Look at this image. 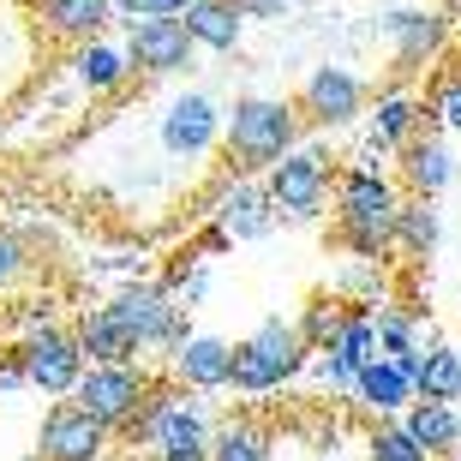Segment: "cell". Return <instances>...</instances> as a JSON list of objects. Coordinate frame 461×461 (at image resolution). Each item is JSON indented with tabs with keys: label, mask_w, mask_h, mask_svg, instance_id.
<instances>
[{
	"label": "cell",
	"mask_w": 461,
	"mask_h": 461,
	"mask_svg": "<svg viewBox=\"0 0 461 461\" xmlns=\"http://www.w3.org/2000/svg\"><path fill=\"white\" fill-rule=\"evenodd\" d=\"M402 174H408V192H420V198H438V192L456 180V156H449L444 138L420 132V138H408V144H402Z\"/></svg>",
	"instance_id": "44dd1931"
},
{
	"label": "cell",
	"mask_w": 461,
	"mask_h": 461,
	"mask_svg": "<svg viewBox=\"0 0 461 461\" xmlns=\"http://www.w3.org/2000/svg\"><path fill=\"white\" fill-rule=\"evenodd\" d=\"M377 342H384V354H413L420 348V318L408 306L377 300Z\"/></svg>",
	"instance_id": "f546056e"
},
{
	"label": "cell",
	"mask_w": 461,
	"mask_h": 461,
	"mask_svg": "<svg viewBox=\"0 0 461 461\" xmlns=\"http://www.w3.org/2000/svg\"><path fill=\"white\" fill-rule=\"evenodd\" d=\"M180 18H186V31L198 36V49H216V54H234L240 31H246V13H240L234 0H192Z\"/></svg>",
	"instance_id": "7402d4cb"
},
{
	"label": "cell",
	"mask_w": 461,
	"mask_h": 461,
	"mask_svg": "<svg viewBox=\"0 0 461 461\" xmlns=\"http://www.w3.org/2000/svg\"><path fill=\"white\" fill-rule=\"evenodd\" d=\"M36 276V258H31V240L18 234V228H0V294L24 288Z\"/></svg>",
	"instance_id": "4dcf8cb0"
},
{
	"label": "cell",
	"mask_w": 461,
	"mask_h": 461,
	"mask_svg": "<svg viewBox=\"0 0 461 461\" xmlns=\"http://www.w3.org/2000/svg\"><path fill=\"white\" fill-rule=\"evenodd\" d=\"M426 126H444V132H461V67L444 72L426 96Z\"/></svg>",
	"instance_id": "1f68e13d"
},
{
	"label": "cell",
	"mask_w": 461,
	"mask_h": 461,
	"mask_svg": "<svg viewBox=\"0 0 461 461\" xmlns=\"http://www.w3.org/2000/svg\"><path fill=\"white\" fill-rule=\"evenodd\" d=\"M186 6H192V0H168V13H186Z\"/></svg>",
	"instance_id": "f35d334b"
},
{
	"label": "cell",
	"mask_w": 461,
	"mask_h": 461,
	"mask_svg": "<svg viewBox=\"0 0 461 461\" xmlns=\"http://www.w3.org/2000/svg\"><path fill=\"white\" fill-rule=\"evenodd\" d=\"M132 438L162 461H210V438L216 426L204 420V402L186 384H156L144 413L132 420Z\"/></svg>",
	"instance_id": "7a4b0ae2"
},
{
	"label": "cell",
	"mask_w": 461,
	"mask_h": 461,
	"mask_svg": "<svg viewBox=\"0 0 461 461\" xmlns=\"http://www.w3.org/2000/svg\"><path fill=\"white\" fill-rule=\"evenodd\" d=\"M402 420L413 426V438H420L431 456H456L461 449V408L456 402H431V395H420Z\"/></svg>",
	"instance_id": "603a6c76"
},
{
	"label": "cell",
	"mask_w": 461,
	"mask_h": 461,
	"mask_svg": "<svg viewBox=\"0 0 461 461\" xmlns=\"http://www.w3.org/2000/svg\"><path fill=\"white\" fill-rule=\"evenodd\" d=\"M300 108H306V120L324 126V132L354 126V120L366 114V85H359L348 67H318L306 78V90H300Z\"/></svg>",
	"instance_id": "5bb4252c"
},
{
	"label": "cell",
	"mask_w": 461,
	"mask_h": 461,
	"mask_svg": "<svg viewBox=\"0 0 461 461\" xmlns=\"http://www.w3.org/2000/svg\"><path fill=\"white\" fill-rule=\"evenodd\" d=\"M210 461H270V431L258 420H222L210 438Z\"/></svg>",
	"instance_id": "d4e9b609"
},
{
	"label": "cell",
	"mask_w": 461,
	"mask_h": 461,
	"mask_svg": "<svg viewBox=\"0 0 461 461\" xmlns=\"http://www.w3.org/2000/svg\"><path fill=\"white\" fill-rule=\"evenodd\" d=\"M210 216L228 228L234 240H264L276 222H282V210H276V198H270V186L264 180H246V168L228 180L216 198H210Z\"/></svg>",
	"instance_id": "4fadbf2b"
},
{
	"label": "cell",
	"mask_w": 461,
	"mask_h": 461,
	"mask_svg": "<svg viewBox=\"0 0 461 461\" xmlns=\"http://www.w3.org/2000/svg\"><path fill=\"white\" fill-rule=\"evenodd\" d=\"M348 312H354V306H342V300H312V306L300 312V336L312 342V354H324V348L342 336Z\"/></svg>",
	"instance_id": "f1b7e54d"
},
{
	"label": "cell",
	"mask_w": 461,
	"mask_h": 461,
	"mask_svg": "<svg viewBox=\"0 0 461 461\" xmlns=\"http://www.w3.org/2000/svg\"><path fill=\"white\" fill-rule=\"evenodd\" d=\"M438 461H461V449H456V456H438Z\"/></svg>",
	"instance_id": "ab89813d"
},
{
	"label": "cell",
	"mask_w": 461,
	"mask_h": 461,
	"mask_svg": "<svg viewBox=\"0 0 461 461\" xmlns=\"http://www.w3.org/2000/svg\"><path fill=\"white\" fill-rule=\"evenodd\" d=\"M300 114L306 108L282 103V96H240L228 108V132H222L228 162L246 174H264L270 162H282L300 144Z\"/></svg>",
	"instance_id": "3957f363"
},
{
	"label": "cell",
	"mask_w": 461,
	"mask_h": 461,
	"mask_svg": "<svg viewBox=\"0 0 461 461\" xmlns=\"http://www.w3.org/2000/svg\"><path fill=\"white\" fill-rule=\"evenodd\" d=\"M72 330H78L90 366H114V359H138V354H144V342L126 330V318H120L114 306H85Z\"/></svg>",
	"instance_id": "e0dca14e"
},
{
	"label": "cell",
	"mask_w": 461,
	"mask_h": 461,
	"mask_svg": "<svg viewBox=\"0 0 461 461\" xmlns=\"http://www.w3.org/2000/svg\"><path fill=\"white\" fill-rule=\"evenodd\" d=\"M108 438H114V426H103V420L90 408H78V402H60V408H49V420H42L36 449H42V461H103Z\"/></svg>",
	"instance_id": "8fae6325"
},
{
	"label": "cell",
	"mask_w": 461,
	"mask_h": 461,
	"mask_svg": "<svg viewBox=\"0 0 461 461\" xmlns=\"http://www.w3.org/2000/svg\"><path fill=\"white\" fill-rule=\"evenodd\" d=\"M18 354H24L31 390H42V395H72V390H78V377L90 372V354H85V342H78V330H60V324L24 336Z\"/></svg>",
	"instance_id": "ba28073f"
},
{
	"label": "cell",
	"mask_w": 461,
	"mask_h": 461,
	"mask_svg": "<svg viewBox=\"0 0 461 461\" xmlns=\"http://www.w3.org/2000/svg\"><path fill=\"white\" fill-rule=\"evenodd\" d=\"M234 6L246 18H282V13H288V0H234Z\"/></svg>",
	"instance_id": "8d00e7d4"
},
{
	"label": "cell",
	"mask_w": 461,
	"mask_h": 461,
	"mask_svg": "<svg viewBox=\"0 0 461 461\" xmlns=\"http://www.w3.org/2000/svg\"><path fill=\"white\" fill-rule=\"evenodd\" d=\"M264 186H270L276 210L288 216V222H318L336 198V180H330V162L324 150H312V144H294L282 162L264 168Z\"/></svg>",
	"instance_id": "5b68a950"
},
{
	"label": "cell",
	"mask_w": 461,
	"mask_h": 461,
	"mask_svg": "<svg viewBox=\"0 0 461 461\" xmlns=\"http://www.w3.org/2000/svg\"><path fill=\"white\" fill-rule=\"evenodd\" d=\"M354 402H359L366 413H377V420H402V413L420 402V377H413L395 354H377L372 366H359Z\"/></svg>",
	"instance_id": "9a60e30c"
},
{
	"label": "cell",
	"mask_w": 461,
	"mask_h": 461,
	"mask_svg": "<svg viewBox=\"0 0 461 461\" xmlns=\"http://www.w3.org/2000/svg\"><path fill=\"white\" fill-rule=\"evenodd\" d=\"M324 354H336L342 366H372L377 354H384V342H377V300H359L354 312H348V324H342V336L324 348Z\"/></svg>",
	"instance_id": "cb8c5ba5"
},
{
	"label": "cell",
	"mask_w": 461,
	"mask_h": 461,
	"mask_svg": "<svg viewBox=\"0 0 461 461\" xmlns=\"http://www.w3.org/2000/svg\"><path fill=\"white\" fill-rule=\"evenodd\" d=\"M114 13L120 18H156V13H168V0H114Z\"/></svg>",
	"instance_id": "d590c367"
},
{
	"label": "cell",
	"mask_w": 461,
	"mask_h": 461,
	"mask_svg": "<svg viewBox=\"0 0 461 461\" xmlns=\"http://www.w3.org/2000/svg\"><path fill=\"white\" fill-rule=\"evenodd\" d=\"M0 390H31V372H24V354H0Z\"/></svg>",
	"instance_id": "e575fe53"
},
{
	"label": "cell",
	"mask_w": 461,
	"mask_h": 461,
	"mask_svg": "<svg viewBox=\"0 0 461 461\" xmlns=\"http://www.w3.org/2000/svg\"><path fill=\"white\" fill-rule=\"evenodd\" d=\"M384 36L395 42V72H420L444 54L449 18L438 6H390L384 13Z\"/></svg>",
	"instance_id": "7c38bea8"
},
{
	"label": "cell",
	"mask_w": 461,
	"mask_h": 461,
	"mask_svg": "<svg viewBox=\"0 0 461 461\" xmlns=\"http://www.w3.org/2000/svg\"><path fill=\"white\" fill-rule=\"evenodd\" d=\"M402 192L377 168H348L336 174V240L354 258H384L395 246V222H402Z\"/></svg>",
	"instance_id": "6da1fadb"
},
{
	"label": "cell",
	"mask_w": 461,
	"mask_h": 461,
	"mask_svg": "<svg viewBox=\"0 0 461 461\" xmlns=\"http://www.w3.org/2000/svg\"><path fill=\"white\" fill-rule=\"evenodd\" d=\"M420 395L461 402V348H426V359H420Z\"/></svg>",
	"instance_id": "83f0119b"
},
{
	"label": "cell",
	"mask_w": 461,
	"mask_h": 461,
	"mask_svg": "<svg viewBox=\"0 0 461 461\" xmlns=\"http://www.w3.org/2000/svg\"><path fill=\"white\" fill-rule=\"evenodd\" d=\"M306 359H312V342L300 336V324L270 318L246 342H234V390L240 395H270V390H282V384H294V377L306 372Z\"/></svg>",
	"instance_id": "277c9868"
},
{
	"label": "cell",
	"mask_w": 461,
	"mask_h": 461,
	"mask_svg": "<svg viewBox=\"0 0 461 461\" xmlns=\"http://www.w3.org/2000/svg\"><path fill=\"white\" fill-rule=\"evenodd\" d=\"M156 395V377L138 366V359H114V366H90L85 377H78V390H72V402L78 408H90L103 426L114 431H132V420L144 413V402Z\"/></svg>",
	"instance_id": "8992f818"
},
{
	"label": "cell",
	"mask_w": 461,
	"mask_h": 461,
	"mask_svg": "<svg viewBox=\"0 0 461 461\" xmlns=\"http://www.w3.org/2000/svg\"><path fill=\"white\" fill-rule=\"evenodd\" d=\"M438 234H444V222H438V210H431V198H420L413 192L408 204H402V222H395V246L413 258H431L438 252Z\"/></svg>",
	"instance_id": "484cf974"
},
{
	"label": "cell",
	"mask_w": 461,
	"mask_h": 461,
	"mask_svg": "<svg viewBox=\"0 0 461 461\" xmlns=\"http://www.w3.org/2000/svg\"><path fill=\"white\" fill-rule=\"evenodd\" d=\"M132 49H114L103 36H90V42H72V78L90 90V96H114L126 78H132Z\"/></svg>",
	"instance_id": "ac0fdd59"
},
{
	"label": "cell",
	"mask_w": 461,
	"mask_h": 461,
	"mask_svg": "<svg viewBox=\"0 0 461 461\" xmlns=\"http://www.w3.org/2000/svg\"><path fill=\"white\" fill-rule=\"evenodd\" d=\"M49 324H54V306H49V300H31V306L18 312V342L36 336V330H49Z\"/></svg>",
	"instance_id": "836d02e7"
},
{
	"label": "cell",
	"mask_w": 461,
	"mask_h": 461,
	"mask_svg": "<svg viewBox=\"0 0 461 461\" xmlns=\"http://www.w3.org/2000/svg\"><path fill=\"white\" fill-rule=\"evenodd\" d=\"M168 288H174V300H180V306H198V300L210 294V270H204V258H198V252H186V270L174 276Z\"/></svg>",
	"instance_id": "d6a6232c"
},
{
	"label": "cell",
	"mask_w": 461,
	"mask_h": 461,
	"mask_svg": "<svg viewBox=\"0 0 461 461\" xmlns=\"http://www.w3.org/2000/svg\"><path fill=\"white\" fill-rule=\"evenodd\" d=\"M420 132H426V103H413L408 90H384L377 108H372V156L377 150L402 156V144L420 138Z\"/></svg>",
	"instance_id": "ffe728a7"
},
{
	"label": "cell",
	"mask_w": 461,
	"mask_h": 461,
	"mask_svg": "<svg viewBox=\"0 0 461 461\" xmlns=\"http://www.w3.org/2000/svg\"><path fill=\"white\" fill-rule=\"evenodd\" d=\"M168 372H174V384H186L198 395L234 390V342H222V336H186L168 354Z\"/></svg>",
	"instance_id": "2e32d148"
},
{
	"label": "cell",
	"mask_w": 461,
	"mask_h": 461,
	"mask_svg": "<svg viewBox=\"0 0 461 461\" xmlns=\"http://www.w3.org/2000/svg\"><path fill=\"white\" fill-rule=\"evenodd\" d=\"M126 49H132V67L150 72V78H168V72H186L192 54H198V36L186 31L180 13H156V18H126Z\"/></svg>",
	"instance_id": "9c48e42d"
},
{
	"label": "cell",
	"mask_w": 461,
	"mask_h": 461,
	"mask_svg": "<svg viewBox=\"0 0 461 461\" xmlns=\"http://www.w3.org/2000/svg\"><path fill=\"white\" fill-rule=\"evenodd\" d=\"M108 306H114L120 318H126V330H132L144 348H156V354H174V348L192 336V324H186L192 306H180V300H174L168 282H126Z\"/></svg>",
	"instance_id": "52a82bcc"
},
{
	"label": "cell",
	"mask_w": 461,
	"mask_h": 461,
	"mask_svg": "<svg viewBox=\"0 0 461 461\" xmlns=\"http://www.w3.org/2000/svg\"><path fill=\"white\" fill-rule=\"evenodd\" d=\"M114 13V0H36V24L60 42H90V36H103V24Z\"/></svg>",
	"instance_id": "d6986e66"
},
{
	"label": "cell",
	"mask_w": 461,
	"mask_h": 461,
	"mask_svg": "<svg viewBox=\"0 0 461 461\" xmlns=\"http://www.w3.org/2000/svg\"><path fill=\"white\" fill-rule=\"evenodd\" d=\"M150 461H162V456H150Z\"/></svg>",
	"instance_id": "60d3db41"
},
{
	"label": "cell",
	"mask_w": 461,
	"mask_h": 461,
	"mask_svg": "<svg viewBox=\"0 0 461 461\" xmlns=\"http://www.w3.org/2000/svg\"><path fill=\"white\" fill-rule=\"evenodd\" d=\"M366 461H438V456L413 438L408 420H377L372 438H366Z\"/></svg>",
	"instance_id": "4316f807"
},
{
	"label": "cell",
	"mask_w": 461,
	"mask_h": 461,
	"mask_svg": "<svg viewBox=\"0 0 461 461\" xmlns=\"http://www.w3.org/2000/svg\"><path fill=\"white\" fill-rule=\"evenodd\" d=\"M228 246H234V234H228L222 222H210L204 234H198V252H228Z\"/></svg>",
	"instance_id": "74e56055"
},
{
	"label": "cell",
	"mask_w": 461,
	"mask_h": 461,
	"mask_svg": "<svg viewBox=\"0 0 461 461\" xmlns=\"http://www.w3.org/2000/svg\"><path fill=\"white\" fill-rule=\"evenodd\" d=\"M222 132H228V114L210 103L204 90H186V96H174L168 114H162V150H168V156H186V162L210 156L216 144H222Z\"/></svg>",
	"instance_id": "30bf717a"
}]
</instances>
